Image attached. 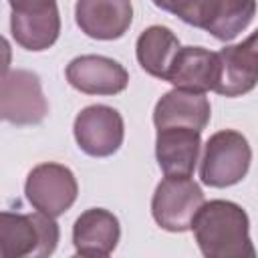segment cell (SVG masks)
<instances>
[{
	"label": "cell",
	"mask_w": 258,
	"mask_h": 258,
	"mask_svg": "<svg viewBox=\"0 0 258 258\" xmlns=\"http://www.w3.org/2000/svg\"><path fill=\"white\" fill-rule=\"evenodd\" d=\"M75 18L87 36L115 40L129 30L133 6L131 0H77Z\"/></svg>",
	"instance_id": "12"
},
{
	"label": "cell",
	"mask_w": 258,
	"mask_h": 258,
	"mask_svg": "<svg viewBox=\"0 0 258 258\" xmlns=\"http://www.w3.org/2000/svg\"><path fill=\"white\" fill-rule=\"evenodd\" d=\"M58 236V224L50 216L0 212V258L48 256Z\"/></svg>",
	"instance_id": "2"
},
{
	"label": "cell",
	"mask_w": 258,
	"mask_h": 258,
	"mask_svg": "<svg viewBox=\"0 0 258 258\" xmlns=\"http://www.w3.org/2000/svg\"><path fill=\"white\" fill-rule=\"evenodd\" d=\"M14 40L32 52L50 48L60 34V16L56 2L14 8L10 16Z\"/></svg>",
	"instance_id": "11"
},
{
	"label": "cell",
	"mask_w": 258,
	"mask_h": 258,
	"mask_svg": "<svg viewBox=\"0 0 258 258\" xmlns=\"http://www.w3.org/2000/svg\"><path fill=\"white\" fill-rule=\"evenodd\" d=\"M212 107L204 93H194L185 89L167 91L153 109V123L161 127H189L194 131H204L210 123Z\"/></svg>",
	"instance_id": "13"
},
{
	"label": "cell",
	"mask_w": 258,
	"mask_h": 258,
	"mask_svg": "<svg viewBox=\"0 0 258 258\" xmlns=\"http://www.w3.org/2000/svg\"><path fill=\"white\" fill-rule=\"evenodd\" d=\"M10 62H12V48L8 40L0 34V77H4L10 71Z\"/></svg>",
	"instance_id": "18"
},
{
	"label": "cell",
	"mask_w": 258,
	"mask_h": 258,
	"mask_svg": "<svg viewBox=\"0 0 258 258\" xmlns=\"http://www.w3.org/2000/svg\"><path fill=\"white\" fill-rule=\"evenodd\" d=\"M46 113L48 103L36 73L16 69L0 77V121L36 125L44 121Z\"/></svg>",
	"instance_id": "6"
},
{
	"label": "cell",
	"mask_w": 258,
	"mask_h": 258,
	"mask_svg": "<svg viewBox=\"0 0 258 258\" xmlns=\"http://www.w3.org/2000/svg\"><path fill=\"white\" fill-rule=\"evenodd\" d=\"M79 147L91 157H109L117 153L125 137L123 117L109 105L85 107L73 125Z\"/></svg>",
	"instance_id": "8"
},
{
	"label": "cell",
	"mask_w": 258,
	"mask_h": 258,
	"mask_svg": "<svg viewBox=\"0 0 258 258\" xmlns=\"http://www.w3.org/2000/svg\"><path fill=\"white\" fill-rule=\"evenodd\" d=\"M204 204L202 187L191 175H165L155 187L151 214L157 226L167 232H185L200 206Z\"/></svg>",
	"instance_id": "5"
},
{
	"label": "cell",
	"mask_w": 258,
	"mask_h": 258,
	"mask_svg": "<svg viewBox=\"0 0 258 258\" xmlns=\"http://www.w3.org/2000/svg\"><path fill=\"white\" fill-rule=\"evenodd\" d=\"M218 54V75L214 91L224 97H240L250 93L258 81V54L256 34L244 42L222 48Z\"/></svg>",
	"instance_id": "9"
},
{
	"label": "cell",
	"mask_w": 258,
	"mask_h": 258,
	"mask_svg": "<svg viewBox=\"0 0 258 258\" xmlns=\"http://www.w3.org/2000/svg\"><path fill=\"white\" fill-rule=\"evenodd\" d=\"M200 131L189 127H161L155 137V157L165 175H191L200 157Z\"/></svg>",
	"instance_id": "15"
},
{
	"label": "cell",
	"mask_w": 258,
	"mask_h": 258,
	"mask_svg": "<svg viewBox=\"0 0 258 258\" xmlns=\"http://www.w3.org/2000/svg\"><path fill=\"white\" fill-rule=\"evenodd\" d=\"M218 75V54L202 46H179L165 81L175 89H185L194 93L214 91Z\"/></svg>",
	"instance_id": "16"
},
{
	"label": "cell",
	"mask_w": 258,
	"mask_h": 258,
	"mask_svg": "<svg viewBox=\"0 0 258 258\" xmlns=\"http://www.w3.org/2000/svg\"><path fill=\"white\" fill-rule=\"evenodd\" d=\"M177 48H179L177 36L167 26L155 24V26L145 28L139 34L137 44H135V54L145 73L165 81V75L169 71V64Z\"/></svg>",
	"instance_id": "17"
},
{
	"label": "cell",
	"mask_w": 258,
	"mask_h": 258,
	"mask_svg": "<svg viewBox=\"0 0 258 258\" xmlns=\"http://www.w3.org/2000/svg\"><path fill=\"white\" fill-rule=\"evenodd\" d=\"M67 81L85 95H117L127 89L129 75L123 64L101 54H83L67 64Z\"/></svg>",
	"instance_id": "10"
},
{
	"label": "cell",
	"mask_w": 258,
	"mask_h": 258,
	"mask_svg": "<svg viewBox=\"0 0 258 258\" xmlns=\"http://www.w3.org/2000/svg\"><path fill=\"white\" fill-rule=\"evenodd\" d=\"M256 0H177L171 14L218 40L236 38L254 18Z\"/></svg>",
	"instance_id": "3"
},
{
	"label": "cell",
	"mask_w": 258,
	"mask_h": 258,
	"mask_svg": "<svg viewBox=\"0 0 258 258\" xmlns=\"http://www.w3.org/2000/svg\"><path fill=\"white\" fill-rule=\"evenodd\" d=\"M250 161L252 149L242 133L234 129L218 131L206 141L200 179L210 187H230L246 177Z\"/></svg>",
	"instance_id": "4"
},
{
	"label": "cell",
	"mask_w": 258,
	"mask_h": 258,
	"mask_svg": "<svg viewBox=\"0 0 258 258\" xmlns=\"http://www.w3.org/2000/svg\"><path fill=\"white\" fill-rule=\"evenodd\" d=\"M119 220L103 208L85 210L73 226V244L77 254L89 258L109 256L119 242Z\"/></svg>",
	"instance_id": "14"
},
{
	"label": "cell",
	"mask_w": 258,
	"mask_h": 258,
	"mask_svg": "<svg viewBox=\"0 0 258 258\" xmlns=\"http://www.w3.org/2000/svg\"><path fill=\"white\" fill-rule=\"evenodd\" d=\"M189 230L206 258H252L248 214L234 202H204L196 212Z\"/></svg>",
	"instance_id": "1"
},
{
	"label": "cell",
	"mask_w": 258,
	"mask_h": 258,
	"mask_svg": "<svg viewBox=\"0 0 258 258\" xmlns=\"http://www.w3.org/2000/svg\"><path fill=\"white\" fill-rule=\"evenodd\" d=\"M157 8H161V10H167V12H171V8L177 4V0H151Z\"/></svg>",
	"instance_id": "19"
},
{
	"label": "cell",
	"mask_w": 258,
	"mask_h": 258,
	"mask_svg": "<svg viewBox=\"0 0 258 258\" xmlns=\"http://www.w3.org/2000/svg\"><path fill=\"white\" fill-rule=\"evenodd\" d=\"M24 194L36 212L58 218L75 204L79 185L75 173L67 165L40 163L28 173Z\"/></svg>",
	"instance_id": "7"
}]
</instances>
